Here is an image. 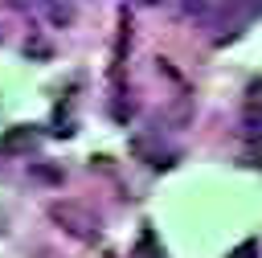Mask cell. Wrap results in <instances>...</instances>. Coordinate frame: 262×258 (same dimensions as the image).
Wrapping results in <instances>:
<instances>
[{
  "label": "cell",
  "instance_id": "obj_1",
  "mask_svg": "<svg viewBox=\"0 0 262 258\" xmlns=\"http://www.w3.org/2000/svg\"><path fill=\"white\" fill-rule=\"evenodd\" d=\"M49 221H53L57 229H66L70 238L86 242V246H94V242L102 238L98 217H94L86 205H78V201H53V205H49Z\"/></svg>",
  "mask_w": 262,
  "mask_h": 258
},
{
  "label": "cell",
  "instance_id": "obj_2",
  "mask_svg": "<svg viewBox=\"0 0 262 258\" xmlns=\"http://www.w3.org/2000/svg\"><path fill=\"white\" fill-rule=\"evenodd\" d=\"M254 16H262V0H225V4H217V25H221V33L213 37V45H225V41L242 37Z\"/></svg>",
  "mask_w": 262,
  "mask_h": 258
},
{
  "label": "cell",
  "instance_id": "obj_3",
  "mask_svg": "<svg viewBox=\"0 0 262 258\" xmlns=\"http://www.w3.org/2000/svg\"><path fill=\"white\" fill-rule=\"evenodd\" d=\"M37 139H41V131L33 123H16L0 135V156H29L37 147Z\"/></svg>",
  "mask_w": 262,
  "mask_h": 258
},
{
  "label": "cell",
  "instance_id": "obj_4",
  "mask_svg": "<svg viewBox=\"0 0 262 258\" xmlns=\"http://www.w3.org/2000/svg\"><path fill=\"white\" fill-rule=\"evenodd\" d=\"M225 258H258V238H246V242H237Z\"/></svg>",
  "mask_w": 262,
  "mask_h": 258
},
{
  "label": "cell",
  "instance_id": "obj_5",
  "mask_svg": "<svg viewBox=\"0 0 262 258\" xmlns=\"http://www.w3.org/2000/svg\"><path fill=\"white\" fill-rule=\"evenodd\" d=\"M135 258H160V250H156V238H151V229H143V238H139V250H135Z\"/></svg>",
  "mask_w": 262,
  "mask_h": 258
},
{
  "label": "cell",
  "instance_id": "obj_6",
  "mask_svg": "<svg viewBox=\"0 0 262 258\" xmlns=\"http://www.w3.org/2000/svg\"><path fill=\"white\" fill-rule=\"evenodd\" d=\"M33 176H41V180H49V184H61V172L49 168V164H33Z\"/></svg>",
  "mask_w": 262,
  "mask_h": 258
}]
</instances>
